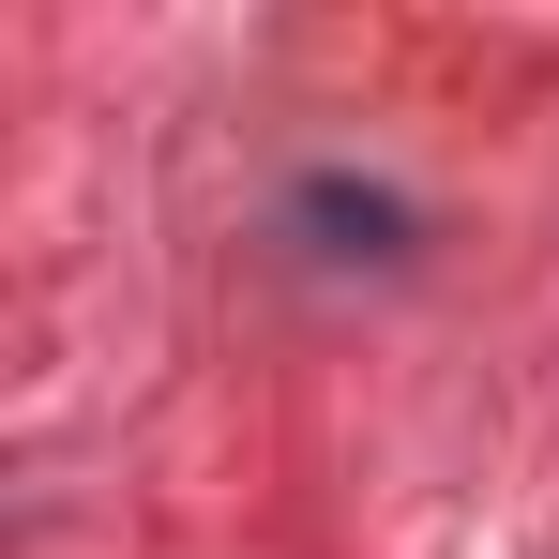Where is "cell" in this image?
<instances>
[{
	"label": "cell",
	"mask_w": 559,
	"mask_h": 559,
	"mask_svg": "<svg viewBox=\"0 0 559 559\" xmlns=\"http://www.w3.org/2000/svg\"><path fill=\"white\" fill-rule=\"evenodd\" d=\"M258 258L287 287H318V302H393V287L439 273V212L364 167V152H302L273 197H258Z\"/></svg>",
	"instance_id": "1"
}]
</instances>
